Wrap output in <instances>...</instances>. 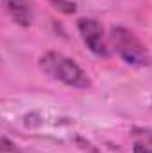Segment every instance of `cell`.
Wrapping results in <instances>:
<instances>
[{"mask_svg": "<svg viewBox=\"0 0 152 153\" xmlns=\"http://www.w3.org/2000/svg\"><path fill=\"white\" fill-rule=\"evenodd\" d=\"M39 68L48 76L77 89H88L91 85L86 71L77 64L74 59L57 53V52H48L39 59Z\"/></svg>", "mask_w": 152, "mask_h": 153, "instance_id": "6da1fadb", "label": "cell"}, {"mask_svg": "<svg viewBox=\"0 0 152 153\" xmlns=\"http://www.w3.org/2000/svg\"><path fill=\"white\" fill-rule=\"evenodd\" d=\"M111 46L131 66H147L150 62L147 46L136 38L134 32H131L125 27L118 25L111 29Z\"/></svg>", "mask_w": 152, "mask_h": 153, "instance_id": "7a4b0ae2", "label": "cell"}, {"mask_svg": "<svg viewBox=\"0 0 152 153\" xmlns=\"http://www.w3.org/2000/svg\"><path fill=\"white\" fill-rule=\"evenodd\" d=\"M77 27H79V32H81V38L84 41V45L90 48L91 53H95L97 57H109L111 50H109L108 39H106L102 25L97 20L81 18L77 22Z\"/></svg>", "mask_w": 152, "mask_h": 153, "instance_id": "3957f363", "label": "cell"}, {"mask_svg": "<svg viewBox=\"0 0 152 153\" xmlns=\"http://www.w3.org/2000/svg\"><path fill=\"white\" fill-rule=\"evenodd\" d=\"M5 11L9 16L14 20V23L22 27H29L32 23L34 13H32V4L31 0H2Z\"/></svg>", "mask_w": 152, "mask_h": 153, "instance_id": "277c9868", "label": "cell"}, {"mask_svg": "<svg viewBox=\"0 0 152 153\" xmlns=\"http://www.w3.org/2000/svg\"><path fill=\"white\" fill-rule=\"evenodd\" d=\"M56 9H59V11H63V13H66V14H72V13H75V4L74 2H70V0H48Z\"/></svg>", "mask_w": 152, "mask_h": 153, "instance_id": "5b68a950", "label": "cell"}, {"mask_svg": "<svg viewBox=\"0 0 152 153\" xmlns=\"http://www.w3.org/2000/svg\"><path fill=\"white\" fill-rule=\"evenodd\" d=\"M20 150H16V146L5 137V135H2V153H18Z\"/></svg>", "mask_w": 152, "mask_h": 153, "instance_id": "8992f818", "label": "cell"}, {"mask_svg": "<svg viewBox=\"0 0 152 153\" xmlns=\"http://www.w3.org/2000/svg\"><path fill=\"white\" fill-rule=\"evenodd\" d=\"M132 153H152V150H147V148H145V146H141V144H134Z\"/></svg>", "mask_w": 152, "mask_h": 153, "instance_id": "52a82bcc", "label": "cell"}]
</instances>
